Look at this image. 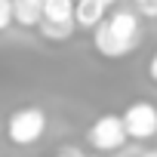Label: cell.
Returning a JSON list of instances; mask_svg holds the SVG:
<instances>
[{
    "instance_id": "1",
    "label": "cell",
    "mask_w": 157,
    "mask_h": 157,
    "mask_svg": "<svg viewBox=\"0 0 157 157\" xmlns=\"http://www.w3.org/2000/svg\"><path fill=\"white\" fill-rule=\"evenodd\" d=\"M43 132H46V111L37 108V105L16 108V111L6 117V139H10L16 148H28V145L40 142Z\"/></svg>"
},
{
    "instance_id": "2",
    "label": "cell",
    "mask_w": 157,
    "mask_h": 157,
    "mask_svg": "<svg viewBox=\"0 0 157 157\" xmlns=\"http://www.w3.org/2000/svg\"><path fill=\"white\" fill-rule=\"evenodd\" d=\"M86 142H90L93 151H102V154H114L117 148H123L129 139H126L120 114H102V117H96L93 126H90V132H86Z\"/></svg>"
},
{
    "instance_id": "3",
    "label": "cell",
    "mask_w": 157,
    "mask_h": 157,
    "mask_svg": "<svg viewBox=\"0 0 157 157\" xmlns=\"http://www.w3.org/2000/svg\"><path fill=\"white\" fill-rule=\"evenodd\" d=\"M123 129H126V139L132 142H148L157 136V108L151 102H132L123 114Z\"/></svg>"
},
{
    "instance_id": "4",
    "label": "cell",
    "mask_w": 157,
    "mask_h": 157,
    "mask_svg": "<svg viewBox=\"0 0 157 157\" xmlns=\"http://www.w3.org/2000/svg\"><path fill=\"white\" fill-rule=\"evenodd\" d=\"M93 46H96V52H99V56H105V59H123V56H129L139 43L117 37V34L105 25V19H102V22L93 28Z\"/></svg>"
},
{
    "instance_id": "5",
    "label": "cell",
    "mask_w": 157,
    "mask_h": 157,
    "mask_svg": "<svg viewBox=\"0 0 157 157\" xmlns=\"http://www.w3.org/2000/svg\"><path fill=\"white\" fill-rule=\"evenodd\" d=\"M105 25H108L117 37H123V40H132V43L142 40L139 13H132V10H114L111 16H105Z\"/></svg>"
},
{
    "instance_id": "6",
    "label": "cell",
    "mask_w": 157,
    "mask_h": 157,
    "mask_svg": "<svg viewBox=\"0 0 157 157\" xmlns=\"http://www.w3.org/2000/svg\"><path fill=\"white\" fill-rule=\"evenodd\" d=\"M108 16V6L102 0H74V25L93 31L102 19Z\"/></svg>"
},
{
    "instance_id": "7",
    "label": "cell",
    "mask_w": 157,
    "mask_h": 157,
    "mask_svg": "<svg viewBox=\"0 0 157 157\" xmlns=\"http://www.w3.org/2000/svg\"><path fill=\"white\" fill-rule=\"evenodd\" d=\"M40 19H46V22H74V0H40Z\"/></svg>"
},
{
    "instance_id": "8",
    "label": "cell",
    "mask_w": 157,
    "mask_h": 157,
    "mask_svg": "<svg viewBox=\"0 0 157 157\" xmlns=\"http://www.w3.org/2000/svg\"><path fill=\"white\" fill-rule=\"evenodd\" d=\"M13 22L22 25V28H37L40 0H13Z\"/></svg>"
},
{
    "instance_id": "9",
    "label": "cell",
    "mask_w": 157,
    "mask_h": 157,
    "mask_svg": "<svg viewBox=\"0 0 157 157\" xmlns=\"http://www.w3.org/2000/svg\"><path fill=\"white\" fill-rule=\"evenodd\" d=\"M74 28H77L74 22H46V19L37 22L40 37L49 40V43H65V40H71V37H74Z\"/></svg>"
},
{
    "instance_id": "10",
    "label": "cell",
    "mask_w": 157,
    "mask_h": 157,
    "mask_svg": "<svg viewBox=\"0 0 157 157\" xmlns=\"http://www.w3.org/2000/svg\"><path fill=\"white\" fill-rule=\"evenodd\" d=\"M13 25V0H0V31Z\"/></svg>"
},
{
    "instance_id": "11",
    "label": "cell",
    "mask_w": 157,
    "mask_h": 157,
    "mask_svg": "<svg viewBox=\"0 0 157 157\" xmlns=\"http://www.w3.org/2000/svg\"><path fill=\"white\" fill-rule=\"evenodd\" d=\"M136 6H139V16L157 19V0H136Z\"/></svg>"
},
{
    "instance_id": "12",
    "label": "cell",
    "mask_w": 157,
    "mask_h": 157,
    "mask_svg": "<svg viewBox=\"0 0 157 157\" xmlns=\"http://www.w3.org/2000/svg\"><path fill=\"white\" fill-rule=\"evenodd\" d=\"M114 157H142V151H139V148H126V145H123V148H117V154H114Z\"/></svg>"
},
{
    "instance_id": "13",
    "label": "cell",
    "mask_w": 157,
    "mask_h": 157,
    "mask_svg": "<svg viewBox=\"0 0 157 157\" xmlns=\"http://www.w3.org/2000/svg\"><path fill=\"white\" fill-rule=\"evenodd\" d=\"M148 77L157 83V52H154V56H151V62H148Z\"/></svg>"
},
{
    "instance_id": "14",
    "label": "cell",
    "mask_w": 157,
    "mask_h": 157,
    "mask_svg": "<svg viewBox=\"0 0 157 157\" xmlns=\"http://www.w3.org/2000/svg\"><path fill=\"white\" fill-rule=\"evenodd\" d=\"M52 157H80V151H74V148H62V151L52 154Z\"/></svg>"
},
{
    "instance_id": "15",
    "label": "cell",
    "mask_w": 157,
    "mask_h": 157,
    "mask_svg": "<svg viewBox=\"0 0 157 157\" xmlns=\"http://www.w3.org/2000/svg\"><path fill=\"white\" fill-rule=\"evenodd\" d=\"M142 157H157V148H151V151H142Z\"/></svg>"
},
{
    "instance_id": "16",
    "label": "cell",
    "mask_w": 157,
    "mask_h": 157,
    "mask_svg": "<svg viewBox=\"0 0 157 157\" xmlns=\"http://www.w3.org/2000/svg\"><path fill=\"white\" fill-rule=\"evenodd\" d=\"M132 3H136V0H132Z\"/></svg>"
},
{
    "instance_id": "17",
    "label": "cell",
    "mask_w": 157,
    "mask_h": 157,
    "mask_svg": "<svg viewBox=\"0 0 157 157\" xmlns=\"http://www.w3.org/2000/svg\"><path fill=\"white\" fill-rule=\"evenodd\" d=\"M80 157H83V154H80Z\"/></svg>"
}]
</instances>
